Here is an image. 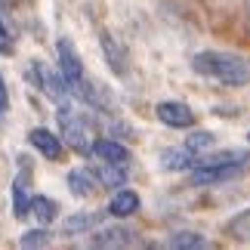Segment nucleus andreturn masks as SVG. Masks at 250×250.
I'll return each instance as SVG.
<instances>
[{"label": "nucleus", "mask_w": 250, "mask_h": 250, "mask_svg": "<svg viewBox=\"0 0 250 250\" xmlns=\"http://www.w3.org/2000/svg\"><path fill=\"white\" fill-rule=\"evenodd\" d=\"M46 241H50V232H46V229H34V232H25L22 235V247H43Z\"/></svg>", "instance_id": "obj_21"}, {"label": "nucleus", "mask_w": 250, "mask_h": 250, "mask_svg": "<svg viewBox=\"0 0 250 250\" xmlns=\"http://www.w3.org/2000/svg\"><path fill=\"white\" fill-rule=\"evenodd\" d=\"M158 118L164 121L167 127H176V130L191 127V124H195L191 108H188V105H182V102H161L158 105Z\"/></svg>", "instance_id": "obj_6"}, {"label": "nucleus", "mask_w": 250, "mask_h": 250, "mask_svg": "<svg viewBox=\"0 0 250 250\" xmlns=\"http://www.w3.org/2000/svg\"><path fill=\"white\" fill-rule=\"evenodd\" d=\"M31 213L37 216V223L41 226H46V223H53L56 219V204L50 198H34L31 201Z\"/></svg>", "instance_id": "obj_17"}, {"label": "nucleus", "mask_w": 250, "mask_h": 250, "mask_svg": "<svg viewBox=\"0 0 250 250\" xmlns=\"http://www.w3.org/2000/svg\"><path fill=\"white\" fill-rule=\"evenodd\" d=\"M28 142H31L46 161H59V155H62V139L53 136L50 130H31L28 133Z\"/></svg>", "instance_id": "obj_8"}, {"label": "nucleus", "mask_w": 250, "mask_h": 250, "mask_svg": "<svg viewBox=\"0 0 250 250\" xmlns=\"http://www.w3.org/2000/svg\"><path fill=\"white\" fill-rule=\"evenodd\" d=\"M136 210H139V198L133 195V191H118V195L111 198V204H108L111 216H133Z\"/></svg>", "instance_id": "obj_14"}, {"label": "nucleus", "mask_w": 250, "mask_h": 250, "mask_svg": "<svg viewBox=\"0 0 250 250\" xmlns=\"http://www.w3.org/2000/svg\"><path fill=\"white\" fill-rule=\"evenodd\" d=\"M102 213H78L71 219H65V232L68 235H90V229L99 226Z\"/></svg>", "instance_id": "obj_15"}, {"label": "nucleus", "mask_w": 250, "mask_h": 250, "mask_svg": "<svg viewBox=\"0 0 250 250\" xmlns=\"http://www.w3.org/2000/svg\"><path fill=\"white\" fill-rule=\"evenodd\" d=\"M9 108V96H6V86H3V78H0V114Z\"/></svg>", "instance_id": "obj_23"}, {"label": "nucleus", "mask_w": 250, "mask_h": 250, "mask_svg": "<svg viewBox=\"0 0 250 250\" xmlns=\"http://www.w3.org/2000/svg\"><path fill=\"white\" fill-rule=\"evenodd\" d=\"M244 164H223V167H198L191 173V182L195 186H219V182H229L241 173Z\"/></svg>", "instance_id": "obj_5"}, {"label": "nucleus", "mask_w": 250, "mask_h": 250, "mask_svg": "<svg viewBox=\"0 0 250 250\" xmlns=\"http://www.w3.org/2000/svg\"><path fill=\"white\" fill-rule=\"evenodd\" d=\"M96 173H99L102 186H124V182H127V164H111V161H105V167H99Z\"/></svg>", "instance_id": "obj_16"}, {"label": "nucleus", "mask_w": 250, "mask_h": 250, "mask_svg": "<svg viewBox=\"0 0 250 250\" xmlns=\"http://www.w3.org/2000/svg\"><path fill=\"white\" fill-rule=\"evenodd\" d=\"M93 247H133L136 244V235L130 232V229L124 226H114V229H102V232H96L90 238Z\"/></svg>", "instance_id": "obj_7"}, {"label": "nucleus", "mask_w": 250, "mask_h": 250, "mask_svg": "<svg viewBox=\"0 0 250 250\" xmlns=\"http://www.w3.org/2000/svg\"><path fill=\"white\" fill-rule=\"evenodd\" d=\"M93 155H99L102 161H111V164H130V148L114 139H96Z\"/></svg>", "instance_id": "obj_9"}, {"label": "nucleus", "mask_w": 250, "mask_h": 250, "mask_svg": "<svg viewBox=\"0 0 250 250\" xmlns=\"http://www.w3.org/2000/svg\"><path fill=\"white\" fill-rule=\"evenodd\" d=\"M195 71L207 74V78H216V81H223L229 86L250 83V68L232 53H213V50L198 53L195 56Z\"/></svg>", "instance_id": "obj_1"}, {"label": "nucleus", "mask_w": 250, "mask_h": 250, "mask_svg": "<svg viewBox=\"0 0 250 250\" xmlns=\"http://www.w3.org/2000/svg\"><path fill=\"white\" fill-rule=\"evenodd\" d=\"M56 56H59V71L65 78V86H68L71 96L81 93V86L86 83V74H83V62L78 50H74V43L68 37H59V43H56Z\"/></svg>", "instance_id": "obj_3"}, {"label": "nucleus", "mask_w": 250, "mask_h": 250, "mask_svg": "<svg viewBox=\"0 0 250 250\" xmlns=\"http://www.w3.org/2000/svg\"><path fill=\"white\" fill-rule=\"evenodd\" d=\"M68 186H71V191L78 198H86L90 191L99 188L102 182H99V173H96V170H71L68 173Z\"/></svg>", "instance_id": "obj_11"}, {"label": "nucleus", "mask_w": 250, "mask_h": 250, "mask_svg": "<svg viewBox=\"0 0 250 250\" xmlns=\"http://www.w3.org/2000/svg\"><path fill=\"white\" fill-rule=\"evenodd\" d=\"M0 3H13V0H0Z\"/></svg>", "instance_id": "obj_24"}, {"label": "nucleus", "mask_w": 250, "mask_h": 250, "mask_svg": "<svg viewBox=\"0 0 250 250\" xmlns=\"http://www.w3.org/2000/svg\"><path fill=\"white\" fill-rule=\"evenodd\" d=\"M170 247H176V250L195 247V250H201V247H207V241H204L201 235H195V232H179V235H173V238H170Z\"/></svg>", "instance_id": "obj_18"}, {"label": "nucleus", "mask_w": 250, "mask_h": 250, "mask_svg": "<svg viewBox=\"0 0 250 250\" xmlns=\"http://www.w3.org/2000/svg\"><path fill=\"white\" fill-rule=\"evenodd\" d=\"M25 179H28V173H22V176L16 179V186H13V213H16L19 219H25L28 213H31V201H34V198H28Z\"/></svg>", "instance_id": "obj_12"}, {"label": "nucleus", "mask_w": 250, "mask_h": 250, "mask_svg": "<svg viewBox=\"0 0 250 250\" xmlns=\"http://www.w3.org/2000/svg\"><path fill=\"white\" fill-rule=\"evenodd\" d=\"M191 164H198V158H195V151H191L188 146L161 151V167L164 170H188Z\"/></svg>", "instance_id": "obj_10"}, {"label": "nucleus", "mask_w": 250, "mask_h": 250, "mask_svg": "<svg viewBox=\"0 0 250 250\" xmlns=\"http://www.w3.org/2000/svg\"><path fill=\"white\" fill-rule=\"evenodd\" d=\"M34 74H37V81H41V90L50 96V99L59 105V108H65L68 105V86H65V78H62V71L56 74V71H50L43 62H34Z\"/></svg>", "instance_id": "obj_4"}, {"label": "nucleus", "mask_w": 250, "mask_h": 250, "mask_svg": "<svg viewBox=\"0 0 250 250\" xmlns=\"http://www.w3.org/2000/svg\"><path fill=\"white\" fill-rule=\"evenodd\" d=\"M99 41H102V50H105V59H108V65H111L118 74H124V71H127V56H124L121 43L114 41L111 34H102Z\"/></svg>", "instance_id": "obj_13"}, {"label": "nucleus", "mask_w": 250, "mask_h": 250, "mask_svg": "<svg viewBox=\"0 0 250 250\" xmlns=\"http://www.w3.org/2000/svg\"><path fill=\"white\" fill-rule=\"evenodd\" d=\"M13 50H16V46H13V41H9V31L0 25V53H3V56H13Z\"/></svg>", "instance_id": "obj_22"}, {"label": "nucleus", "mask_w": 250, "mask_h": 250, "mask_svg": "<svg viewBox=\"0 0 250 250\" xmlns=\"http://www.w3.org/2000/svg\"><path fill=\"white\" fill-rule=\"evenodd\" d=\"M59 130L65 136V146L74 148L78 155H90L96 142L90 139V124H86L78 111H71V105L59 108Z\"/></svg>", "instance_id": "obj_2"}, {"label": "nucleus", "mask_w": 250, "mask_h": 250, "mask_svg": "<svg viewBox=\"0 0 250 250\" xmlns=\"http://www.w3.org/2000/svg\"><path fill=\"white\" fill-rule=\"evenodd\" d=\"M186 146L198 155V151H204V148H210V146H216V136H213V133H207V130H198V133H191V136H188Z\"/></svg>", "instance_id": "obj_20"}, {"label": "nucleus", "mask_w": 250, "mask_h": 250, "mask_svg": "<svg viewBox=\"0 0 250 250\" xmlns=\"http://www.w3.org/2000/svg\"><path fill=\"white\" fill-rule=\"evenodd\" d=\"M229 235H232L235 241H250V210H244V213L229 226Z\"/></svg>", "instance_id": "obj_19"}]
</instances>
